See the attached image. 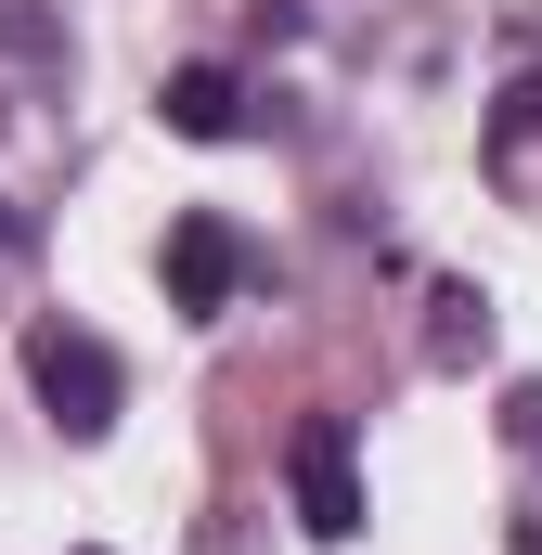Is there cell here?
Segmentation results:
<instances>
[{
  "label": "cell",
  "instance_id": "1",
  "mask_svg": "<svg viewBox=\"0 0 542 555\" xmlns=\"http://www.w3.org/2000/svg\"><path fill=\"white\" fill-rule=\"evenodd\" d=\"M26 388H39V414L65 426V439H104V426L130 414V362L91 336V323H26Z\"/></svg>",
  "mask_w": 542,
  "mask_h": 555
},
{
  "label": "cell",
  "instance_id": "5",
  "mask_svg": "<svg viewBox=\"0 0 542 555\" xmlns=\"http://www.w3.org/2000/svg\"><path fill=\"white\" fill-rule=\"evenodd\" d=\"M530 142H542V65L517 78V91H504V104H491V130H478V155L504 168V155H530Z\"/></svg>",
  "mask_w": 542,
  "mask_h": 555
},
{
  "label": "cell",
  "instance_id": "7",
  "mask_svg": "<svg viewBox=\"0 0 542 555\" xmlns=\"http://www.w3.org/2000/svg\"><path fill=\"white\" fill-rule=\"evenodd\" d=\"M504 439H517V452L542 465V388H517V401H504Z\"/></svg>",
  "mask_w": 542,
  "mask_h": 555
},
{
  "label": "cell",
  "instance_id": "8",
  "mask_svg": "<svg viewBox=\"0 0 542 555\" xmlns=\"http://www.w3.org/2000/svg\"><path fill=\"white\" fill-rule=\"evenodd\" d=\"M13 246H39V220H26V207L0 194V259H13Z\"/></svg>",
  "mask_w": 542,
  "mask_h": 555
},
{
  "label": "cell",
  "instance_id": "3",
  "mask_svg": "<svg viewBox=\"0 0 542 555\" xmlns=\"http://www.w3.org/2000/svg\"><path fill=\"white\" fill-rule=\"evenodd\" d=\"M284 491H297V530L310 543H349L362 530V465H349V414H310L284 439Z\"/></svg>",
  "mask_w": 542,
  "mask_h": 555
},
{
  "label": "cell",
  "instance_id": "6",
  "mask_svg": "<svg viewBox=\"0 0 542 555\" xmlns=\"http://www.w3.org/2000/svg\"><path fill=\"white\" fill-rule=\"evenodd\" d=\"M465 349H491V297L439 284V362H465Z\"/></svg>",
  "mask_w": 542,
  "mask_h": 555
},
{
  "label": "cell",
  "instance_id": "4",
  "mask_svg": "<svg viewBox=\"0 0 542 555\" xmlns=\"http://www.w3.org/2000/svg\"><path fill=\"white\" fill-rule=\"evenodd\" d=\"M155 117H168L181 142H246V130H259V104H246V78H233V65H168Z\"/></svg>",
  "mask_w": 542,
  "mask_h": 555
},
{
  "label": "cell",
  "instance_id": "2",
  "mask_svg": "<svg viewBox=\"0 0 542 555\" xmlns=\"http://www.w3.org/2000/svg\"><path fill=\"white\" fill-rule=\"evenodd\" d=\"M246 272H259V246H246L220 207H181V220H168V310H181V323H220V310L246 297Z\"/></svg>",
  "mask_w": 542,
  "mask_h": 555
}]
</instances>
